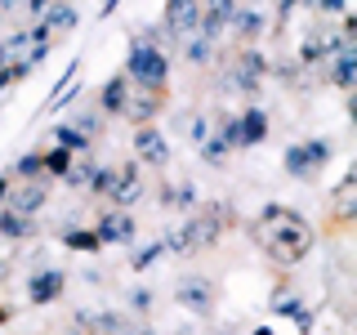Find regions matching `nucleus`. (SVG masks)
I'll use <instances>...</instances> for the list:
<instances>
[{
	"label": "nucleus",
	"instance_id": "f257e3e1",
	"mask_svg": "<svg viewBox=\"0 0 357 335\" xmlns=\"http://www.w3.org/2000/svg\"><path fill=\"white\" fill-rule=\"evenodd\" d=\"M255 232H259V241L268 246V255L282 260V264H299L312 251V228L299 219V210H290V206H268L259 215V228Z\"/></svg>",
	"mask_w": 357,
	"mask_h": 335
},
{
	"label": "nucleus",
	"instance_id": "f03ea898",
	"mask_svg": "<svg viewBox=\"0 0 357 335\" xmlns=\"http://www.w3.org/2000/svg\"><path fill=\"white\" fill-rule=\"evenodd\" d=\"M126 76H130V81L139 85V89H161V85H165V76H170V59H165L161 45L134 36L130 59H126Z\"/></svg>",
	"mask_w": 357,
	"mask_h": 335
},
{
	"label": "nucleus",
	"instance_id": "7ed1b4c3",
	"mask_svg": "<svg viewBox=\"0 0 357 335\" xmlns=\"http://www.w3.org/2000/svg\"><path fill=\"white\" fill-rule=\"evenodd\" d=\"M215 237H219V219L215 215H192L178 232H165L161 241H165V251L183 255V251H206Z\"/></svg>",
	"mask_w": 357,
	"mask_h": 335
},
{
	"label": "nucleus",
	"instance_id": "20e7f679",
	"mask_svg": "<svg viewBox=\"0 0 357 335\" xmlns=\"http://www.w3.org/2000/svg\"><path fill=\"white\" fill-rule=\"evenodd\" d=\"M174 304H183L188 313H197V318H210V308H215V286H210V277H188V282H178Z\"/></svg>",
	"mask_w": 357,
	"mask_h": 335
},
{
	"label": "nucleus",
	"instance_id": "39448f33",
	"mask_svg": "<svg viewBox=\"0 0 357 335\" xmlns=\"http://www.w3.org/2000/svg\"><path fill=\"white\" fill-rule=\"evenodd\" d=\"M201 22V0H165V31L178 36H192Z\"/></svg>",
	"mask_w": 357,
	"mask_h": 335
},
{
	"label": "nucleus",
	"instance_id": "423d86ee",
	"mask_svg": "<svg viewBox=\"0 0 357 335\" xmlns=\"http://www.w3.org/2000/svg\"><path fill=\"white\" fill-rule=\"evenodd\" d=\"M63 290H67V273H63V268H40V273L27 277V299H31V304H54Z\"/></svg>",
	"mask_w": 357,
	"mask_h": 335
},
{
	"label": "nucleus",
	"instance_id": "0eeeda50",
	"mask_svg": "<svg viewBox=\"0 0 357 335\" xmlns=\"http://www.w3.org/2000/svg\"><path fill=\"white\" fill-rule=\"evenodd\" d=\"M232 9H237V0H206V5H201L197 31H201L206 40H219L223 27H228V18H232Z\"/></svg>",
	"mask_w": 357,
	"mask_h": 335
},
{
	"label": "nucleus",
	"instance_id": "6e6552de",
	"mask_svg": "<svg viewBox=\"0 0 357 335\" xmlns=\"http://www.w3.org/2000/svg\"><path fill=\"white\" fill-rule=\"evenodd\" d=\"M134 152H139V161H148V165L170 161V143H165V134L152 130V126H139V134H134Z\"/></svg>",
	"mask_w": 357,
	"mask_h": 335
},
{
	"label": "nucleus",
	"instance_id": "1a4fd4ad",
	"mask_svg": "<svg viewBox=\"0 0 357 335\" xmlns=\"http://www.w3.org/2000/svg\"><path fill=\"white\" fill-rule=\"evenodd\" d=\"M130 76L121 72V76H112V81H103V89H98V112L103 117H121V112L130 107Z\"/></svg>",
	"mask_w": 357,
	"mask_h": 335
},
{
	"label": "nucleus",
	"instance_id": "9d476101",
	"mask_svg": "<svg viewBox=\"0 0 357 335\" xmlns=\"http://www.w3.org/2000/svg\"><path fill=\"white\" fill-rule=\"evenodd\" d=\"M264 139H268V112L250 103L237 117V148H255V143H264Z\"/></svg>",
	"mask_w": 357,
	"mask_h": 335
},
{
	"label": "nucleus",
	"instance_id": "9b49d317",
	"mask_svg": "<svg viewBox=\"0 0 357 335\" xmlns=\"http://www.w3.org/2000/svg\"><path fill=\"white\" fill-rule=\"evenodd\" d=\"M94 237L98 246H107V241H130L134 237V219L126 215V210H112V215H103L94 223Z\"/></svg>",
	"mask_w": 357,
	"mask_h": 335
},
{
	"label": "nucleus",
	"instance_id": "f8f14e48",
	"mask_svg": "<svg viewBox=\"0 0 357 335\" xmlns=\"http://www.w3.org/2000/svg\"><path fill=\"white\" fill-rule=\"evenodd\" d=\"M228 27L237 31L245 45H255V40L264 36V14L255 5H237V9H232V18H228Z\"/></svg>",
	"mask_w": 357,
	"mask_h": 335
},
{
	"label": "nucleus",
	"instance_id": "ddd939ff",
	"mask_svg": "<svg viewBox=\"0 0 357 335\" xmlns=\"http://www.w3.org/2000/svg\"><path fill=\"white\" fill-rule=\"evenodd\" d=\"M112 201H116L121 210L134 206V201L143 197V179H139V165H126V170H116V184H112Z\"/></svg>",
	"mask_w": 357,
	"mask_h": 335
},
{
	"label": "nucleus",
	"instance_id": "4468645a",
	"mask_svg": "<svg viewBox=\"0 0 357 335\" xmlns=\"http://www.w3.org/2000/svg\"><path fill=\"white\" fill-rule=\"evenodd\" d=\"M45 197H50V184H45V179H36V184L18 188V193L5 197V201H9V210H18V215H36V210L45 206Z\"/></svg>",
	"mask_w": 357,
	"mask_h": 335
},
{
	"label": "nucleus",
	"instance_id": "2eb2a0df",
	"mask_svg": "<svg viewBox=\"0 0 357 335\" xmlns=\"http://www.w3.org/2000/svg\"><path fill=\"white\" fill-rule=\"evenodd\" d=\"M0 237H9V241H27V237H36V219L31 215H18V210H0Z\"/></svg>",
	"mask_w": 357,
	"mask_h": 335
},
{
	"label": "nucleus",
	"instance_id": "dca6fc26",
	"mask_svg": "<svg viewBox=\"0 0 357 335\" xmlns=\"http://www.w3.org/2000/svg\"><path fill=\"white\" fill-rule=\"evenodd\" d=\"M40 27L50 31V36H54V31H72V27H76V9H72V0H59L54 9H45V14H40Z\"/></svg>",
	"mask_w": 357,
	"mask_h": 335
},
{
	"label": "nucleus",
	"instance_id": "f3484780",
	"mask_svg": "<svg viewBox=\"0 0 357 335\" xmlns=\"http://www.w3.org/2000/svg\"><path fill=\"white\" fill-rule=\"evenodd\" d=\"M331 81L340 85V89H353V81H357V54H353V50L335 54V63H331Z\"/></svg>",
	"mask_w": 357,
	"mask_h": 335
},
{
	"label": "nucleus",
	"instance_id": "a211bd4d",
	"mask_svg": "<svg viewBox=\"0 0 357 335\" xmlns=\"http://www.w3.org/2000/svg\"><path fill=\"white\" fill-rule=\"evenodd\" d=\"M161 112V103H156V94L148 89V94H130V107H126V117H134L139 126H148V121Z\"/></svg>",
	"mask_w": 357,
	"mask_h": 335
},
{
	"label": "nucleus",
	"instance_id": "6ab92c4d",
	"mask_svg": "<svg viewBox=\"0 0 357 335\" xmlns=\"http://www.w3.org/2000/svg\"><path fill=\"white\" fill-rule=\"evenodd\" d=\"M282 165H286V174H290V179H299V184H308V179H317V170H312V165L304 161V152H299V143H295V148H286V152H282Z\"/></svg>",
	"mask_w": 357,
	"mask_h": 335
},
{
	"label": "nucleus",
	"instance_id": "aec40b11",
	"mask_svg": "<svg viewBox=\"0 0 357 335\" xmlns=\"http://www.w3.org/2000/svg\"><path fill=\"white\" fill-rule=\"evenodd\" d=\"M299 152H304V161L312 165V170H321V165H326L331 161V139H304V143H299Z\"/></svg>",
	"mask_w": 357,
	"mask_h": 335
},
{
	"label": "nucleus",
	"instance_id": "412c9836",
	"mask_svg": "<svg viewBox=\"0 0 357 335\" xmlns=\"http://www.w3.org/2000/svg\"><path fill=\"white\" fill-rule=\"evenodd\" d=\"M40 161H45V174H50V179H63L67 170H72V152H67V148H59V143H54V148L45 152Z\"/></svg>",
	"mask_w": 357,
	"mask_h": 335
},
{
	"label": "nucleus",
	"instance_id": "4be33fe9",
	"mask_svg": "<svg viewBox=\"0 0 357 335\" xmlns=\"http://www.w3.org/2000/svg\"><path fill=\"white\" fill-rule=\"evenodd\" d=\"M54 143H59V148H67V152H85L94 139H85L76 126H59V130H54Z\"/></svg>",
	"mask_w": 357,
	"mask_h": 335
},
{
	"label": "nucleus",
	"instance_id": "5701e85b",
	"mask_svg": "<svg viewBox=\"0 0 357 335\" xmlns=\"http://www.w3.org/2000/svg\"><path fill=\"white\" fill-rule=\"evenodd\" d=\"M237 72H241V76H250V81H259V76L268 72V59H264V54H259V50H255V45H250V50H245V54H241V63H237Z\"/></svg>",
	"mask_w": 357,
	"mask_h": 335
},
{
	"label": "nucleus",
	"instance_id": "b1692460",
	"mask_svg": "<svg viewBox=\"0 0 357 335\" xmlns=\"http://www.w3.org/2000/svg\"><path fill=\"white\" fill-rule=\"evenodd\" d=\"M63 241H67V251H98L94 228H67V232H63Z\"/></svg>",
	"mask_w": 357,
	"mask_h": 335
},
{
	"label": "nucleus",
	"instance_id": "393cba45",
	"mask_svg": "<svg viewBox=\"0 0 357 335\" xmlns=\"http://www.w3.org/2000/svg\"><path fill=\"white\" fill-rule=\"evenodd\" d=\"M228 152H232V148H228V143L219 139V134H206V139H201V161L219 165V161H223V156H228Z\"/></svg>",
	"mask_w": 357,
	"mask_h": 335
},
{
	"label": "nucleus",
	"instance_id": "a878e982",
	"mask_svg": "<svg viewBox=\"0 0 357 335\" xmlns=\"http://www.w3.org/2000/svg\"><path fill=\"white\" fill-rule=\"evenodd\" d=\"M161 255H170V251H165V241H152V246H143V251L130 255V268H152Z\"/></svg>",
	"mask_w": 357,
	"mask_h": 335
},
{
	"label": "nucleus",
	"instance_id": "bb28decb",
	"mask_svg": "<svg viewBox=\"0 0 357 335\" xmlns=\"http://www.w3.org/2000/svg\"><path fill=\"white\" fill-rule=\"evenodd\" d=\"M31 67H36V59H31V54H27V59H14L9 67H0V85H14V81H22V76H27Z\"/></svg>",
	"mask_w": 357,
	"mask_h": 335
},
{
	"label": "nucleus",
	"instance_id": "cd10ccee",
	"mask_svg": "<svg viewBox=\"0 0 357 335\" xmlns=\"http://www.w3.org/2000/svg\"><path fill=\"white\" fill-rule=\"evenodd\" d=\"M112 184H116V170H107V165H94V170H89V184H85V188H94L98 197H107V193H112Z\"/></svg>",
	"mask_w": 357,
	"mask_h": 335
},
{
	"label": "nucleus",
	"instance_id": "c85d7f7f",
	"mask_svg": "<svg viewBox=\"0 0 357 335\" xmlns=\"http://www.w3.org/2000/svg\"><path fill=\"white\" fill-rule=\"evenodd\" d=\"M210 54H215V40H206V36H192V40H188V63L206 67V63H210Z\"/></svg>",
	"mask_w": 357,
	"mask_h": 335
},
{
	"label": "nucleus",
	"instance_id": "c756f323",
	"mask_svg": "<svg viewBox=\"0 0 357 335\" xmlns=\"http://www.w3.org/2000/svg\"><path fill=\"white\" fill-rule=\"evenodd\" d=\"M14 174H22V179H36V174H45V161H40V152H22L18 161H14Z\"/></svg>",
	"mask_w": 357,
	"mask_h": 335
},
{
	"label": "nucleus",
	"instance_id": "7c9ffc66",
	"mask_svg": "<svg viewBox=\"0 0 357 335\" xmlns=\"http://www.w3.org/2000/svg\"><path fill=\"white\" fill-rule=\"evenodd\" d=\"M72 126H76V130H81V134H85V139H94V134H98V130H103V112H81V117H76V121H72Z\"/></svg>",
	"mask_w": 357,
	"mask_h": 335
},
{
	"label": "nucleus",
	"instance_id": "2f4dec72",
	"mask_svg": "<svg viewBox=\"0 0 357 335\" xmlns=\"http://www.w3.org/2000/svg\"><path fill=\"white\" fill-rule=\"evenodd\" d=\"M161 201H165V206H192V201H197V193H192L188 184H178V188H165V193H161Z\"/></svg>",
	"mask_w": 357,
	"mask_h": 335
},
{
	"label": "nucleus",
	"instance_id": "473e14b6",
	"mask_svg": "<svg viewBox=\"0 0 357 335\" xmlns=\"http://www.w3.org/2000/svg\"><path fill=\"white\" fill-rule=\"evenodd\" d=\"M89 170H94V165H89V161H81V165H72V170L63 174V184H67V188H85V184H89Z\"/></svg>",
	"mask_w": 357,
	"mask_h": 335
},
{
	"label": "nucleus",
	"instance_id": "72a5a7b5",
	"mask_svg": "<svg viewBox=\"0 0 357 335\" xmlns=\"http://www.w3.org/2000/svg\"><path fill=\"white\" fill-rule=\"evenodd\" d=\"M130 308L148 313V308H152V290H148V286H134V290H130Z\"/></svg>",
	"mask_w": 357,
	"mask_h": 335
},
{
	"label": "nucleus",
	"instance_id": "f704fd0d",
	"mask_svg": "<svg viewBox=\"0 0 357 335\" xmlns=\"http://www.w3.org/2000/svg\"><path fill=\"white\" fill-rule=\"evenodd\" d=\"M273 308H277V313H286V318H295V313H299V299H295V295H282V290H277V295H273Z\"/></svg>",
	"mask_w": 357,
	"mask_h": 335
},
{
	"label": "nucleus",
	"instance_id": "c9c22d12",
	"mask_svg": "<svg viewBox=\"0 0 357 335\" xmlns=\"http://www.w3.org/2000/svg\"><path fill=\"white\" fill-rule=\"evenodd\" d=\"M188 134H192V143H201L210 134V121L206 117H192V121H188Z\"/></svg>",
	"mask_w": 357,
	"mask_h": 335
},
{
	"label": "nucleus",
	"instance_id": "e433bc0d",
	"mask_svg": "<svg viewBox=\"0 0 357 335\" xmlns=\"http://www.w3.org/2000/svg\"><path fill=\"white\" fill-rule=\"evenodd\" d=\"M22 5H27V14H31V18H40L45 9H50V0H22Z\"/></svg>",
	"mask_w": 357,
	"mask_h": 335
},
{
	"label": "nucleus",
	"instance_id": "4c0bfd02",
	"mask_svg": "<svg viewBox=\"0 0 357 335\" xmlns=\"http://www.w3.org/2000/svg\"><path fill=\"white\" fill-rule=\"evenodd\" d=\"M277 9H282V18H286L290 9H295V0H277Z\"/></svg>",
	"mask_w": 357,
	"mask_h": 335
},
{
	"label": "nucleus",
	"instance_id": "58836bf2",
	"mask_svg": "<svg viewBox=\"0 0 357 335\" xmlns=\"http://www.w3.org/2000/svg\"><path fill=\"white\" fill-rule=\"evenodd\" d=\"M5 197H9V179L0 174V201H5Z\"/></svg>",
	"mask_w": 357,
	"mask_h": 335
},
{
	"label": "nucleus",
	"instance_id": "ea45409f",
	"mask_svg": "<svg viewBox=\"0 0 357 335\" xmlns=\"http://www.w3.org/2000/svg\"><path fill=\"white\" fill-rule=\"evenodd\" d=\"M255 335H273V331H268V327H259V331H255Z\"/></svg>",
	"mask_w": 357,
	"mask_h": 335
},
{
	"label": "nucleus",
	"instance_id": "a19ab883",
	"mask_svg": "<svg viewBox=\"0 0 357 335\" xmlns=\"http://www.w3.org/2000/svg\"><path fill=\"white\" fill-rule=\"evenodd\" d=\"M121 335H139V331H130V327H126V331H121Z\"/></svg>",
	"mask_w": 357,
	"mask_h": 335
},
{
	"label": "nucleus",
	"instance_id": "79ce46f5",
	"mask_svg": "<svg viewBox=\"0 0 357 335\" xmlns=\"http://www.w3.org/2000/svg\"><path fill=\"white\" fill-rule=\"evenodd\" d=\"M219 335H232V331H219Z\"/></svg>",
	"mask_w": 357,
	"mask_h": 335
}]
</instances>
